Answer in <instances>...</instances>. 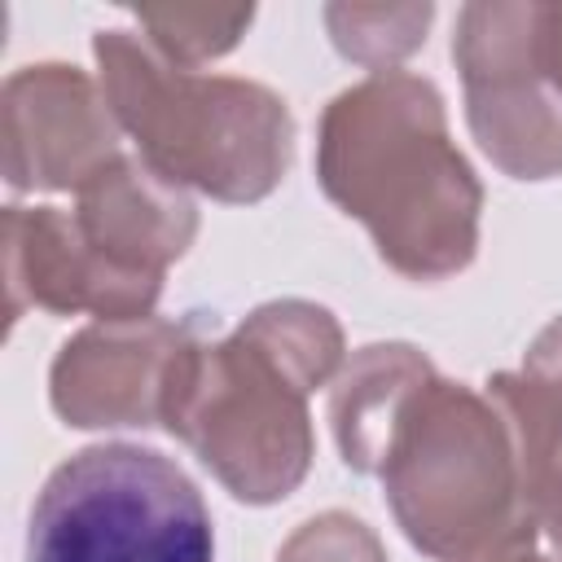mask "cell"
<instances>
[{
  "label": "cell",
  "mask_w": 562,
  "mask_h": 562,
  "mask_svg": "<svg viewBox=\"0 0 562 562\" xmlns=\"http://www.w3.org/2000/svg\"><path fill=\"white\" fill-rule=\"evenodd\" d=\"M316 180L400 277L439 281L474 259L483 189L430 79L382 70L338 92L321 114Z\"/></svg>",
  "instance_id": "obj_1"
},
{
  "label": "cell",
  "mask_w": 562,
  "mask_h": 562,
  "mask_svg": "<svg viewBox=\"0 0 562 562\" xmlns=\"http://www.w3.org/2000/svg\"><path fill=\"white\" fill-rule=\"evenodd\" d=\"M92 53L110 114L154 171L220 202H259L281 184L294 119L272 88L176 66L132 31H97Z\"/></svg>",
  "instance_id": "obj_2"
},
{
  "label": "cell",
  "mask_w": 562,
  "mask_h": 562,
  "mask_svg": "<svg viewBox=\"0 0 562 562\" xmlns=\"http://www.w3.org/2000/svg\"><path fill=\"white\" fill-rule=\"evenodd\" d=\"M162 426L246 505L285 501L316 448L307 391L241 329L211 342L189 325L167 369Z\"/></svg>",
  "instance_id": "obj_3"
},
{
  "label": "cell",
  "mask_w": 562,
  "mask_h": 562,
  "mask_svg": "<svg viewBox=\"0 0 562 562\" xmlns=\"http://www.w3.org/2000/svg\"><path fill=\"white\" fill-rule=\"evenodd\" d=\"M378 474L400 531L439 562L522 514L505 417L487 395L439 373L404 408Z\"/></svg>",
  "instance_id": "obj_4"
},
{
  "label": "cell",
  "mask_w": 562,
  "mask_h": 562,
  "mask_svg": "<svg viewBox=\"0 0 562 562\" xmlns=\"http://www.w3.org/2000/svg\"><path fill=\"white\" fill-rule=\"evenodd\" d=\"M26 562H215V531L202 492L171 457L97 443L44 479Z\"/></svg>",
  "instance_id": "obj_5"
},
{
  "label": "cell",
  "mask_w": 562,
  "mask_h": 562,
  "mask_svg": "<svg viewBox=\"0 0 562 562\" xmlns=\"http://www.w3.org/2000/svg\"><path fill=\"white\" fill-rule=\"evenodd\" d=\"M452 61L479 149L514 180L562 176V92L531 61V0H479L457 13Z\"/></svg>",
  "instance_id": "obj_6"
},
{
  "label": "cell",
  "mask_w": 562,
  "mask_h": 562,
  "mask_svg": "<svg viewBox=\"0 0 562 562\" xmlns=\"http://www.w3.org/2000/svg\"><path fill=\"white\" fill-rule=\"evenodd\" d=\"M4 176L13 189H83L119 158V119L101 83L44 61L4 83Z\"/></svg>",
  "instance_id": "obj_7"
},
{
  "label": "cell",
  "mask_w": 562,
  "mask_h": 562,
  "mask_svg": "<svg viewBox=\"0 0 562 562\" xmlns=\"http://www.w3.org/2000/svg\"><path fill=\"white\" fill-rule=\"evenodd\" d=\"M4 290H9V321H18L26 303L57 316L92 312L101 321H140L154 316L162 281L114 268L101 250H92V241L79 233L70 211L9 206Z\"/></svg>",
  "instance_id": "obj_8"
},
{
  "label": "cell",
  "mask_w": 562,
  "mask_h": 562,
  "mask_svg": "<svg viewBox=\"0 0 562 562\" xmlns=\"http://www.w3.org/2000/svg\"><path fill=\"white\" fill-rule=\"evenodd\" d=\"M189 325L158 316L140 321H97L79 329L53 360L48 395L66 426H158L162 386L176 347Z\"/></svg>",
  "instance_id": "obj_9"
},
{
  "label": "cell",
  "mask_w": 562,
  "mask_h": 562,
  "mask_svg": "<svg viewBox=\"0 0 562 562\" xmlns=\"http://www.w3.org/2000/svg\"><path fill=\"white\" fill-rule=\"evenodd\" d=\"M75 224L114 268L158 277L198 237V206L184 184L154 171L145 158H114L75 193Z\"/></svg>",
  "instance_id": "obj_10"
},
{
  "label": "cell",
  "mask_w": 562,
  "mask_h": 562,
  "mask_svg": "<svg viewBox=\"0 0 562 562\" xmlns=\"http://www.w3.org/2000/svg\"><path fill=\"white\" fill-rule=\"evenodd\" d=\"M435 378L430 360L408 342H373L351 356L329 395V422L338 452L351 470L378 474L391 435L413 395Z\"/></svg>",
  "instance_id": "obj_11"
},
{
  "label": "cell",
  "mask_w": 562,
  "mask_h": 562,
  "mask_svg": "<svg viewBox=\"0 0 562 562\" xmlns=\"http://www.w3.org/2000/svg\"><path fill=\"white\" fill-rule=\"evenodd\" d=\"M255 347H263L303 391H316L334 378L338 360H342V329L338 321L303 299H277L255 307L241 325H237Z\"/></svg>",
  "instance_id": "obj_12"
},
{
  "label": "cell",
  "mask_w": 562,
  "mask_h": 562,
  "mask_svg": "<svg viewBox=\"0 0 562 562\" xmlns=\"http://www.w3.org/2000/svg\"><path fill=\"white\" fill-rule=\"evenodd\" d=\"M430 18H435V4L426 0L422 4H329L325 9L334 48L347 61L369 66L373 75L408 57L426 40Z\"/></svg>",
  "instance_id": "obj_13"
},
{
  "label": "cell",
  "mask_w": 562,
  "mask_h": 562,
  "mask_svg": "<svg viewBox=\"0 0 562 562\" xmlns=\"http://www.w3.org/2000/svg\"><path fill=\"white\" fill-rule=\"evenodd\" d=\"M145 40L176 66L224 57L250 26V4H140L132 9Z\"/></svg>",
  "instance_id": "obj_14"
},
{
  "label": "cell",
  "mask_w": 562,
  "mask_h": 562,
  "mask_svg": "<svg viewBox=\"0 0 562 562\" xmlns=\"http://www.w3.org/2000/svg\"><path fill=\"white\" fill-rule=\"evenodd\" d=\"M501 413H514L549 435H562V316L549 321L527 356L518 373H492L487 391H483Z\"/></svg>",
  "instance_id": "obj_15"
},
{
  "label": "cell",
  "mask_w": 562,
  "mask_h": 562,
  "mask_svg": "<svg viewBox=\"0 0 562 562\" xmlns=\"http://www.w3.org/2000/svg\"><path fill=\"white\" fill-rule=\"evenodd\" d=\"M501 413V408H496ZM518 461V505L536 531L562 553V435H549L514 413H501Z\"/></svg>",
  "instance_id": "obj_16"
},
{
  "label": "cell",
  "mask_w": 562,
  "mask_h": 562,
  "mask_svg": "<svg viewBox=\"0 0 562 562\" xmlns=\"http://www.w3.org/2000/svg\"><path fill=\"white\" fill-rule=\"evenodd\" d=\"M277 562H386V549L360 518L329 509L307 518L281 544Z\"/></svg>",
  "instance_id": "obj_17"
},
{
  "label": "cell",
  "mask_w": 562,
  "mask_h": 562,
  "mask_svg": "<svg viewBox=\"0 0 562 562\" xmlns=\"http://www.w3.org/2000/svg\"><path fill=\"white\" fill-rule=\"evenodd\" d=\"M536 522L527 514H518L509 527H501L496 536H487L483 544L448 558V562H553V558H540L536 553Z\"/></svg>",
  "instance_id": "obj_18"
},
{
  "label": "cell",
  "mask_w": 562,
  "mask_h": 562,
  "mask_svg": "<svg viewBox=\"0 0 562 562\" xmlns=\"http://www.w3.org/2000/svg\"><path fill=\"white\" fill-rule=\"evenodd\" d=\"M531 61L540 79L562 92V4L531 0Z\"/></svg>",
  "instance_id": "obj_19"
}]
</instances>
